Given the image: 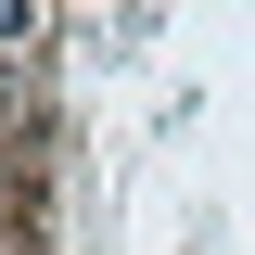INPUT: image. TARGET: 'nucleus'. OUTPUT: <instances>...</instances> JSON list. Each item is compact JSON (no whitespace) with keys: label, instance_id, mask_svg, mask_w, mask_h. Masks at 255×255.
I'll list each match as a JSON object with an SVG mask.
<instances>
[{"label":"nucleus","instance_id":"obj_1","mask_svg":"<svg viewBox=\"0 0 255 255\" xmlns=\"http://www.w3.org/2000/svg\"><path fill=\"white\" fill-rule=\"evenodd\" d=\"M0 38H51V13L38 0H0Z\"/></svg>","mask_w":255,"mask_h":255}]
</instances>
